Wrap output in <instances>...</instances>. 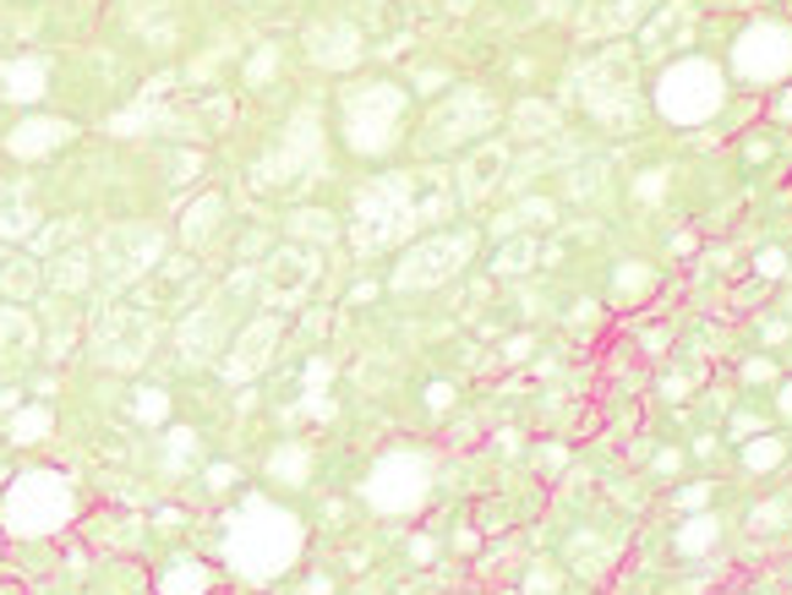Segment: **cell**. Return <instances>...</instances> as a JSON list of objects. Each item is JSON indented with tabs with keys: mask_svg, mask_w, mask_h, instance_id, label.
I'll list each match as a JSON object with an SVG mask.
<instances>
[{
	"mask_svg": "<svg viewBox=\"0 0 792 595\" xmlns=\"http://www.w3.org/2000/svg\"><path fill=\"white\" fill-rule=\"evenodd\" d=\"M705 503H711V486H705V481L678 492V508H683V514H694V508H705Z\"/></svg>",
	"mask_w": 792,
	"mask_h": 595,
	"instance_id": "obj_34",
	"label": "cell"
},
{
	"mask_svg": "<svg viewBox=\"0 0 792 595\" xmlns=\"http://www.w3.org/2000/svg\"><path fill=\"white\" fill-rule=\"evenodd\" d=\"M514 126H519V137H552V132H558V110L541 104V99H525V104L514 110Z\"/></svg>",
	"mask_w": 792,
	"mask_h": 595,
	"instance_id": "obj_26",
	"label": "cell"
},
{
	"mask_svg": "<svg viewBox=\"0 0 792 595\" xmlns=\"http://www.w3.org/2000/svg\"><path fill=\"white\" fill-rule=\"evenodd\" d=\"M449 405H454V388H449V383H432V388H427V410H432V416H443Z\"/></svg>",
	"mask_w": 792,
	"mask_h": 595,
	"instance_id": "obj_35",
	"label": "cell"
},
{
	"mask_svg": "<svg viewBox=\"0 0 792 595\" xmlns=\"http://www.w3.org/2000/svg\"><path fill=\"white\" fill-rule=\"evenodd\" d=\"M777 410H782V416H788V421H792V377H788V383H782V388H777Z\"/></svg>",
	"mask_w": 792,
	"mask_h": 595,
	"instance_id": "obj_42",
	"label": "cell"
},
{
	"mask_svg": "<svg viewBox=\"0 0 792 595\" xmlns=\"http://www.w3.org/2000/svg\"><path fill=\"white\" fill-rule=\"evenodd\" d=\"M208 591H213V569L202 558H191V552L169 558L164 574H158V595H208Z\"/></svg>",
	"mask_w": 792,
	"mask_h": 595,
	"instance_id": "obj_20",
	"label": "cell"
},
{
	"mask_svg": "<svg viewBox=\"0 0 792 595\" xmlns=\"http://www.w3.org/2000/svg\"><path fill=\"white\" fill-rule=\"evenodd\" d=\"M72 137H77V126H72L66 115H22V121L6 132V153L22 158V164H38V158L66 148Z\"/></svg>",
	"mask_w": 792,
	"mask_h": 595,
	"instance_id": "obj_14",
	"label": "cell"
},
{
	"mask_svg": "<svg viewBox=\"0 0 792 595\" xmlns=\"http://www.w3.org/2000/svg\"><path fill=\"white\" fill-rule=\"evenodd\" d=\"M219 224H224V197H219V191H208V197H202V202H191V213L180 219V241H186V246H208Z\"/></svg>",
	"mask_w": 792,
	"mask_h": 595,
	"instance_id": "obj_21",
	"label": "cell"
},
{
	"mask_svg": "<svg viewBox=\"0 0 792 595\" xmlns=\"http://www.w3.org/2000/svg\"><path fill=\"white\" fill-rule=\"evenodd\" d=\"M410 230H416V186H410V175H388V180L361 191V202L350 213V241L361 252H383V246H394Z\"/></svg>",
	"mask_w": 792,
	"mask_h": 595,
	"instance_id": "obj_8",
	"label": "cell"
},
{
	"mask_svg": "<svg viewBox=\"0 0 792 595\" xmlns=\"http://www.w3.org/2000/svg\"><path fill=\"white\" fill-rule=\"evenodd\" d=\"M782 514H788V503H766V508H755V530H777Z\"/></svg>",
	"mask_w": 792,
	"mask_h": 595,
	"instance_id": "obj_37",
	"label": "cell"
},
{
	"mask_svg": "<svg viewBox=\"0 0 792 595\" xmlns=\"http://www.w3.org/2000/svg\"><path fill=\"white\" fill-rule=\"evenodd\" d=\"M727 104V66L711 55H678L656 71L650 110L672 126H705Z\"/></svg>",
	"mask_w": 792,
	"mask_h": 595,
	"instance_id": "obj_3",
	"label": "cell"
},
{
	"mask_svg": "<svg viewBox=\"0 0 792 595\" xmlns=\"http://www.w3.org/2000/svg\"><path fill=\"white\" fill-rule=\"evenodd\" d=\"M497 99L475 82H454L432 115H427V132H421V153H454L471 148V143H486V132H497Z\"/></svg>",
	"mask_w": 792,
	"mask_h": 595,
	"instance_id": "obj_7",
	"label": "cell"
},
{
	"mask_svg": "<svg viewBox=\"0 0 792 595\" xmlns=\"http://www.w3.org/2000/svg\"><path fill=\"white\" fill-rule=\"evenodd\" d=\"M727 71L749 88H777L792 77V22H777V16H760L749 22L733 49H727Z\"/></svg>",
	"mask_w": 792,
	"mask_h": 595,
	"instance_id": "obj_9",
	"label": "cell"
},
{
	"mask_svg": "<svg viewBox=\"0 0 792 595\" xmlns=\"http://www.w3.org/2000/svg\"><path fill=\"white\" fill-rule=\"evenodd\" d=\"M279 333H285V322L279 317H252L246 328H241V339L230 344V355H224V377L230 383H246L268 355H274V344H279Z\"/></svg>",
	"mask_w": 792,
	"mask_h": 595,
	"instance_id": "obj_15",
	"label": "cell"
},
{
	"mask_svg": "<svg viewBox=\"0 0 792 595\" xmlns=\"http://www.w3.org/2000/svg\"><path fill=\"white\" fill-rule=\"evenodd\" d=\"M634 66H639V55H634L629 44H613V49H602L591 66H580V77H574L580 104H585L602 126H613V132H634V126L645 121V99H639Z\"/></svg>",
	"mask_w": 792,
	"mask_h": 595,
	"instance_id": "obj_5",
	"label": "cell"
},
{
	"mask_svg": "<svg viewBox=\"0 0 792 595\" xmlns=\"http://www.w3.org/2000/svg\"><path fill=\"white\" fill-rule=\"evenodd\" d=\"M771 115H777L782 126H792V88H782V93L771 99Z\"/></svg>",
	"mask_w": 792,
	"mask_h": 595,
	"instance_id": "obj_39",
	"label": "cell"
},
{
	"mask_svg": "<svg viewBox=\"0 0 792 595\" xmlns=\"http://www.w3.org/2000/svg\"><path fill=\"white\" fill-rule=\"evenodd\" d=\"M405 115H410V88L366 77V82H344L339 88V143L355 158H383L405 137Z\"/></svg>",
	"mask_w": 792,
	"mask_h": 595,
	"instance_id": "obj_2",
	"label": "cell"
},
{
	"mask_svg": "<svg viewBox=\"0 0 792 595\" xmlns=\"http://www.w3.org/2000/svg\"><path fill=\"white\" fill-rule=\"evenodd\" d=\"M290 230H296V241H333V235H339L333 213H322V208H301V213L290 219Z\"/></svg>",
	"mask_w": 792,
	"mask_h": 595,
	"instance_id": "obj_27",
	"label": "cell"
},
{
	"mask_svg": "<svg viewBox=\"0 0 792 595\" xmlns=\"http://www.w3.org/2000/svg\"><path fill=\"white\" fill-rule=\"evenodd\" d=\"M132 416H138L143 427H164V421H169V394H164V388H138Z\"/></svg>",
	"mask_w": 792,
	"mask_h": 595,
	"instance_id": "obj_28",
	"label": "cell"
},
{
	"mask_svg": "<svg viewBox=\"0 0 792 595\" xmlns=\"http://www.w3.org/2000/svg\"><path fill=\"white\" fill-rule=\"evenodd\" d=\"M552 213H558V202H547V197H530L514 219H525V230H536V224H552Z\"/></svg>",
	"mask_w": 792,
	"mask_h": 595,
	"instance_id": "obj_32",
	"label": "cell"
},
{
	"mask_svg": "<svg viewBox=\"0 0 792 595\" xmlns=\"http://www.w3.org/2000/svg\"><path fill=\"white\" fill-rule=\"evenodd\" d=\"M50 93V60L44 55H11L0 66V99L6 104H44Z\"/></svg>",
	"mask_w": 792,
	"mask_h": 595,
	"instance_id": "obj_19",
	"label": "cell"
},
{
	"mask_svg": "<svg viewBox=\"0 0 792 595\" xmlns=\"http://www.w3.org/2000/svg\"><path fill=\"white\" fill-rule=\"evenodd\" d=\"M639 27H645V55H650V60H656V55L678 60V55H689V44H694L700 11H694L689 0H656V11H650Z\"/></svg>",
	"mask_w": 792,
	"mask_h": 595,
	"instance_id": "obj_12",
	"label": "cell"
},
{
	"mask_svg": "<svg viewBox=\"0 0 792 595\" xmlns=\"http://www.w3.org/2000/svg\"><path fill=\"white\" fill-rule=\"evenodd\" d=\"M219 552H224V569L241 585H274V580H285L301 563V552H307V519L296 508L252 492L224 519Z\"/></svg>",
	"mask_w": 792,
	"mask_h": 595,
	"instance_id": "obj_1",
	"label": "cell"
},
{
	"mask_svg": "<svg viewBox=\"0 0 792 595\" xmlns=\"http://www.w3.org/2000/svg\"><path fill=\"white\" fill-rule=\"evenodd\" d=\"M361 55H366V38L350 16H328V22L307 27V60L322 71H350Z\"/></svg>",
	"mask_w": 792,
	"mask_h": 595,
	"instance_id": "obj_13",
	"label": "cell"
},
{
	"mask_svg": "<svg viewBox=\"0 0 792 595\" xmlns=\"http://www.w3.org/2000/svg\"><path fill=\"white\" fill-rule=\"evenodd\" d=\"M274 71H279V49H274V44H263V49L252 55V66H246V82H268Z\"/></svg>",
	"mask_w": 792,
	"mask_h": 595,
	"instance_id": "obj_31",
	"label": "cell"
},
{
	"mask_svg": "<svg viewBox=\"0 0 792 595\" xmlns=\"http://www.w3.org/2000/svg\"><path fill=\"white\" fill-rule=\"evenodd\" d=\"M536 263V241L530 235H519V241H508L503 252H497V274H525Z\"/></svg>",
	"mask_w": 792,
	"mask_h": 595,
	"instance_id": "obj_29",
	"label": "cell"
},
{
	"mask_svg": "<svg viewBox=\"0 0 792 595\" xmlns=\"http://www.w3.org/2000/svg\"><path fill=\"white\" fill-rule=\"evenodd\" d=\"M782 459H788V438H771V432H755V438H744V470H755V475H771Z\"/></svg>",
	"mask_w": 792,
	"mask_h": 595,
	"instance_id": "obj_25",
	"label": "cell"
},
{
	"mask_svg": "<svg viewBox=\"0 0 792 595\" xmlns=\"http://www.w3.org/2000/svg\"><path fill=\"white\" fill-rule=\"evenodd\" d=\"M650 11H656V0H585L580 38H624Z\"/></svg>",
	"mask_w": 792,
	"mask_h": 595,
	"instance_id": "obj_16",
	"label": "cell"
},
{
	"mask_svg": "<svg viewBox=\"0 0 792 595\" xmlns=\"http://www.w3.org/2000/svg\"><path fill=\"white\" fill-rule=\"evenodd\" d=\"M268 481H279V486H307V481H312V448L279 443L268 453Z\"/></svg>",
	"mask_w": 792,
	"mask_h": 595,
	"instance_id": "obj_23",
	"label": "cell"
},
{
	"mask_svg": "<svg viewBox=\"0 0 792 595\" xmlns=\"http://www.w3.org/2000/svg\"><path fill=\"white\" fill-rule=\"evenodd\" d=\"M716 541H722V519L711 508H700L678 525V552L683 558H705V552H716Z\"/></svg>",
	"mask_w": 792,
	"mask_h": 595,
	"instance_id": "obj_22",
	"label": "cell"
},
{
	"mask_svg": "<svg viewBox=\"0 0 792 595\" xmlns=\"http://www.w3.org/2000/svg\"><path fill=\"white\" fill-rule=\"evenodd\" d=\"M755 432H766V421H760V416H749V410H738V416H733V438L744 443V438H755Z\"/></svg>",
	"mask_w": 792,
	"mask_h": 595,
	"instance_id": "obj_36",
	"label": "cell"
},
{
	"mask_svg": "<svg viewBox=\"0 0 792 595\" xmlns=\"http://www.w3.org/2000/svg\"><path fill=\"white\" fill-rule=\"evenodd\" d=\"M650 285V268L645 263H624L618 274H613V296H639Z\"/></svg>",
	"mask_w": 792,
	"mask_h": 595,
	"instance_id": "obj_30",
	"label": "cell"
},
{
	"mask_svg": "<svg viewBox=\"0 0 792 595\" xmlns=\"http://www.w3.org/2000/svg\"><path fill=\"white\" fill-rule=\"evenodd\" d=\"M503 169H508V148H503L497 137L475 143L471 158L460 164V202H481V197H492L497 180H503Z\"/></svg>",
	"mask_w": 792,
	"mask_h": 595,
	"instance_id": "obj_18",
	"label": "cell"
},
{
	"mask_svg": "<svg viewBox=\"0 0 792 595\" xmlns=\"http://www.w3.org/2000/svg\"><path fill=\"white\" fill-rule=\"evenodd\" d=\"M361 497L383 519L421 514L427 497H432V459L421 448H388V453H377L372 470H366V481H361Z\"/></svg>",
	"mask_w": 792,
	"mask_h": 595,
	"instance_id": "obj_6",
	"label": "cell"
},
{
	"mask_svg": "<svg viewBox=\"0 0 792 595\" xmlns=\"http://www.w3.org/2000/svg\"><path fill=\"white\" fill-rule=\"evenodd\" d=\"M312 279H317L312 252H307V257H301V252H279V257L263 268V300H268V306H290V300L307 296Z\"/></svg>",
	"mask_w": 792,
	"mask_h": 595,
	"instance_id": "obj_17",
	"label": "cell"
},
{
	"mask_svg": "<svg viewBox=\"0 0 792 595\" xmlns=\"http://www.w3.org/2000/svg\"><path fill=\"white\" fill-rule=\"evenodd\" d=\"M755 268H760V279H782V274H788V257H782V252H777V246H766V252H760V263H755Z\"/></svg>",
	"mask_w": 792,
	"mask_h": 595,
	"instance_id": "obj_33",
	"label": "cell"
},
{
	"mask_svg": "<svg viewBox=\"0 0 792 595\" xmlns=\"http://www.w3.org/2000/svg\"><path fill=\"white\" fill-rule=\"evenodd\" d=\"M475 235L471 230H438L416 246H405V257L388 274V290H438L449 279H460V268L471 263Z\"/></svg>",
	"mask_w": 792,
	"mask_h": 595,
	"instance_id": "obj_10",
	"label": "cell"
},
{
	"mask_svg": "<svg viewBox=\"0 0 792 595\" xmlns=\"http://www.w3.org/2000/svg\"><path fill=\"white\" fill-rule=\"evenodd\" d=\"M208 486H213V492L235 486V464H213V470H208Z\"/></svg>",
	"mask_w": 792,
	"mask_h": 595,
	"instance_id": "obj_38",
	"label": "cell"
},
{
	"mask_svg": "<svg viewBox=\"0 0 792 595\" xmlns=\"http://www.w3.org/2000/svg\"><path fill=\"white\" fill-rule=\"evenodd\" d=\"M744 377H749V383H771V377H777V366H771V361H749V366H744Z\"/></svg>",
	"mask_w": 792,
	"mask_h": 595,
	"instance_id": "obj_40",
	"label": "cell"
},
{
	"mask_svg": "<svg viewBox=\"0 0 792 595\" xmlns=\"http://www.w3.org/2000/svg\"><path fill=\"white\" fill-rule=\"evenodd\" d=\"M72 519H77V486L61 470H22L0 497V530L11 541L61 536Z\"/></svg>",
	"mask_w": 792,
	"mask_h": 595,
	"instance_id": "obj_4",
	"label": "cell"
},
{
	"mask_svg": "<svg viewBox=\"0 0 792 595\" xmlns=\"http://www.w3.org/2000/svg\"><path fill=\"white\" fill-rule=\"evenodd\" d=\"M317 169H322V115H317V110H296L279 153L268 158V186L317 180Z\"/></svg>",
	"mask_w": 792,
	"mask_h": 595,
	"instance_id": "obj_11",
	"label": "cell"
},
{
	"mask_svg": "<svg viewBox=\"0 0 792 595\" xmlns=\"http://www.w3.org/2000/svg\"><path fill=\"white\" fill-rule=\"evenodd\" d=\"M50 432H55V416H50V405H22V410L11 416V443H16V448L44 443Z\"/></svg>",
	"mask_w": 792,
	"mask_h": 595,
	"instance_id": "obj_24",
	"label": "cell"
},
{
	"mask_svg": "<svg viewBox=\"0 0 792 595\" xmlns=\"http://www.w3.org/2000/svg\"><path fill=\"white\" fill-rule=\"evenodd\" d=\"M186 453H191V432H186V427H180V432H175V438H169V459H186Z\"/></svg>",
	"mask_w": 792,
	"mask_h": 595,
	"instance_id": "obj_41",
	"label": "cell"
}]
</instances>
